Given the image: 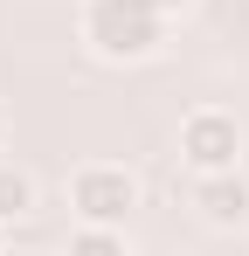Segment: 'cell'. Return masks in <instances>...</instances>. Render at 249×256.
Here are the masks:
<instances>
[{
    "instance_id": "ba28073f",
    "label": "cell",
    "mask_w": 249,
    "mask_h": 256,
    "mask_svg": "<svg viewBox=\"0 0 249 256\" xmlns=\"http://www.w3.org/2000/svg\"><path fill=\"white\" fill-rule=\"evenodd\" d=\"M0 256H7V228H0Z\"/></svg>"
},
{
    "instance_id": "9c48e42d",
    "label": "cell",
    "mask_w": 249,
    "mask_h": 256,
    "mask_svg": "<svg viewBox=\"0 0 249 256\" xmlns=\"http://www.w3.org/2000/svg\"><path fill=\"white\" fill-rule=\"evenodd\" d=\"M0 132H7V111H0Z\"/></svg>"
},
{
    "instance_id": "277c9868",
    "label": "cell",
    "mask_w": 249,
    "mask_h": 256,
    "mask_svg": "<svg viewBox=\"0 0 249 256\" xmlns=\"http://www.w3.org/2000/svg\"><path fill=\"white\" fill-rule=\"evenodd\" d=\"M187 208L201 214L208 228H249V173H242V166H228V173H194Z\"/></svg>"
},
{
    "instance_id": "3957f363",
    "label": "cell",
    "mask_w": 249,
    "mask_h": 256,
    "mask_svg": "<svg viewBox=\"0 0 249 256\" xmlns=\"http://www.w3.org/2000/svg\"><path fill=\"white\" fill-rule=\"evenodd\" d=\"M242 146H249L242 118L222 111V104H201V111L180 118V166L187 173H228V166H242Z\"/></svg>"
},
{
    "instance_id": "6da1fadb",
    "label": "cell",
    "mask_w": 249,
    "mask_h": 256,
    "mask_svg": "<svg viewBox=\"0 0 249 256\" xmlns=\"http://www.w3.org/2000/svg\"><path fill=\"white\" fill-rule=\"evenodd\" d=\"M76 42L97 62L132 70V62H152L166 48V14L152 0H83L76 7Z\"/></svg>"
},
{
    "instance_id": "5b68a950",
    "label": "cell",
    "mask_w": 249,
    "mask_h": 256,
    "mask_svg": "<svg viewBox=\"0 0 249 256\" xmlns=\"http://www.w3.org/2000/svg\"><path fill=\"white\" fill-rule=\"evenodd\" d=\"M35 201H42L35 173L7 160V166H0V228H14V222H28V214H35Z\"/></svg>"
},
{
    "instance_id": "8992f818",
    "label": "cell",
    "mask_w": 249,
    "mask_h": 256,
    "mask_svg": "<svg viewBox=\"0 0 249 256\" xmlns=\"http://www.w3.org/2000/svg\"><path fill=\"white\" fill-rule=\"evenodd\" d=\"M62 256H132V242H124V228H90V222H76L70 242H62Z\"/></svg>"
},
{
    "instance_id": "52a82bcc",
    "label": "cell",
    "mask_w": 249,
    "mask_h": 256,
    "mask_svg": "<svg viewBox=\"0 0 249 256\" xmlns=\"http://www.w3.org/2000/svg\"><path fill=\"white\" fill-rule=\"evenodd\" d=\"M152 7H160L166 21H173V14H187V7H194V0H152Z\"/></svg>"
},
{
    "instance_id": "7a4b0ae2",
    "label": "cell",
    "mask_w": 249,
    "mask_h": 256,
    "mask_svg": "<svg viewBox=\"0 0 249 256\" xmlns=\"http://www.w3.org/2000/svg\"><path fill=\"white\" fill-rule=\"evenodd\" d=\"M138 208V173L118 166V160H90V166L70 173V214L90 222V228H124Z\"/></svg>"
}]
</instances>
